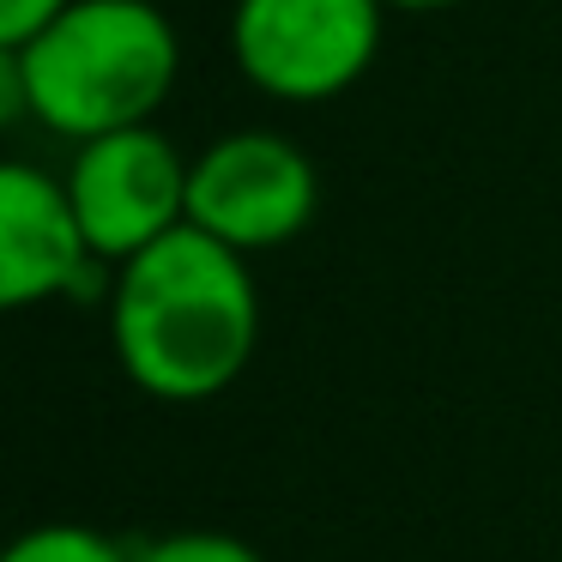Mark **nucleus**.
Returning a JSON list of instances; mask_svg holds the SVG:
<instances>
[{"instance_id":"f257e3e1","label":"nucleus","mask_w":562,"mask_h":562,"mask_svg":"<svg viewBox=\"0 0 562 562\" xmlns=\"http://www.w3.org/2000/svg\"><path fill=\"white\" fill-rule=\"evenodd\" d=\"M110 339L127 381L151 400L194 405L224 393L260 345V291L248 255L194 224L170 231L115 267Z\"/></svg>"},{"instance_id":"f03ea898","label":"nucleus","mask_w":562,"mask_h":562,"mask_svg":"<svg viewBox=\"0 0 562 562\" xmlns=\"http://www.w3.org/2000/svg\"><path fill=\"white\" fill-rule=\"evenodd\" d=\"M19 55L31 115L74 146L146 127L182 74L176 25L151 0H74Z\"/></svg>"},{"instance_id":"7ed1b4c3","label":"nucleus","mask_w":562,"mask_h":562,"mask_svg":"<svg viewBox=\"0 0 562 562\" xmlns=\"http://www.w3.org/2000/svg\"><path fill=\"white\" fill-rule=\"evenodd\" d=\"M381 19V0H236L231 55L267 98L327 103L369 74Z\"/></svg>"},{"instance_id":"20e7f679","label":"nucleus","mask_w":562,"mask_h":562,"mask_svg":"<svg viewBox=\"0 0 562 562\" xmlns=\"http://www.w3.org/2000/svg\"><path fill=\"white\" fill-rule=\"evenodd\" d=\"M61 182L98 267H127L188 224V158L151 122L86 139Z\"/></svg>"},{"instance_id":"39448f33","label":"nucleus","mask_w":562,"mask_h":562,"mask_svg":"<svg viewBox=\"0 0 562 562\" xmlns=\"http://www.w3.org/2000/svg\"><path fill=\"white\" fill-rule=\"evenodd\" d=\"M321 206V176L308 151L284 134L243 127L188 164V224L218 236L236 255H267L308 231Z\"/></svg>"},{"instance_id":"423d86ee","label":"nucleus","mask_w":562,"mask_h":562,"mask_svg":"<svg viewBox=\"0 0 562 562\" xmlns=\"http://www.w3.org/2000/svg\"><path fill=\"white\" fill-rule=\"evenodd\" d=\"M98 272L67 206V182L37 164L0 158V315L37 308Z\"/></svg>"},{"instance_id":"0eeeda50","label":"nucleus","mask_w":562,"mask_h":562,"mask_svg":"<svg viewBox=\"0 0 562 562\" xmlns=\"http://www.w3.org/2000/svg\"><path fill=\"white\" fill-rule=\"evenodd\" d=\"M0 562H134V550H122L110 532L98 526H74V520H49L31 532L7 538Z\"/></svg>"},{"instance_id":"6e6552de","label":"nucleus","mask_w":562,"mask_h":562,"mask_svg":"<svg viewBox=\"0 0 562 562\" xmlns=\"http://www.w3.org/2000/svg\"><path fill=\"white\" fill-rule=\"evenodd\" d=\"M134 562H267V557L231 532H164L151 544H139Z\"/></svg>"},{"instance_id":"1a4fd4ad","label":"nucleus","mask_w":562,"mask_h":562,"mask_svg":"<svg viewBox=\"0 0 562 562\" xmlns=\"http://www.w3.org/2000/svg\"><path fill=\"white\" fill-rule=\"evenodd\" d=\"M74 0H0V43L7 49H25L49 19H61Z\"/></svg>"},{"instance_id":"9d476101","label":"nucleus","mask_w":562,"mask_h":562,"mask_svg":"<svg viewBox=\"0 0 562 562\" xmlns=\"http://www.w3.org/2000/svg\"><path fill=\"white\" fill-rule=\"evenodd\" d=\"M19 115H31V98H25V55L0 43V134H7Z\"/></svg>"},{"instance_id":"9b49d317","label":"nucleus","mask_w":562,"mask_h":562,"mask_svg":"<svg viewBox=\"0 0 562 562\" xmlns=\"http://www.w3.org/2000/svg\"><path fill=\"white\" fill-rule=\"evenodd\" d=\"M387 13H441V7H460V0H381Z\"/></svg>"}]
</instances>
